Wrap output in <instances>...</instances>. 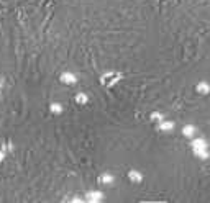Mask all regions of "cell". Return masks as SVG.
Returning a JSON list of instances; mask_svg holds the SVG:
<instances>
[{
    "instance_id": "cell-1",
    "label": "cell",
    "mask_w": 210,
    "mask_h": 203,
    "mask_svg": "<svg viewBox=\"0 0 210 203\" xmlns=\"http://www.w3.org/2000/svg\"><path fill=\"white\" fill-rule=\"evenodd\" d=\"M128 175H130V180L131 182H141V174L140 172H133V170H131Z\"/></svg>"
},
{
    "instance_id": "cell-2",
    "label": "cell",
    "mask_w": 210,
    "mask_h": 203,
    "mask_svg": "<svg viewBox=\"0 0 210 203\" xmlns=\"http://www.w3.org/2000/svg\"><path fill=\"white\" fill-rule=\"evenodd\" d=\"M182 133H184L185 136H192L194 133H195V128H194V126H185V128L182 129Z\"/></svg>"
},
{
    "instance_id": "cell-3",
    "label": "cell",
    "mask_w": 210,
    "mask_h": 203,
    "mask_svg": "<svg viewBox=\"0 0 210 203\" xmlns=\"http://www.w3.org/2000/svg\"><path fill=\"white\" fill-rule=\"evenodd\" d=\"M159 128H161V129H164V131H169V129L174 128V125H172V123H168V121H164V123H161V125H159Z\"/></svg>"
},
{
    "instance_id": "cell-4",
    "label": "cell",
    "mask_w": 210,
    "mask_h": 203,
    "mask_svg": "<svg viewBox=\"0 0 210 203\" xmlns=\"http://www.w3.org/2000/svg\"><path fill=\"white\" fill-rule=\"evenodd\" d=\"M102 182L103 184H112V182H113V177H112L110 174H105V175H102Z\"/></svg>"
},
{
    "instance_id": "cell-5",
    "label": "cell",
    "mask_w": 210,
    "mask_h": 203,
    "mask_svg": "<svg viewBox=\"0 0 210 203\" xmlns=\"http://www.w3.org/2000/svg\"><path fill=\"white\" fill-rule=\"evenodd\" d=\"M197 90H199V92H208V90H210V87L204 82V84H200L199 87H197Z\"/></svg>"
}]
</instances>
